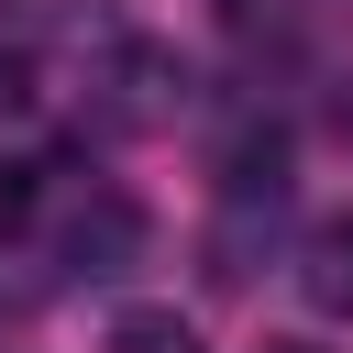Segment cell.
I'll list each match as a JSON object with an SVG mask.
<instances>
[{
	"instance_id": "1",
	"label": "cell",
	"mask_w": 353,
	"mask_h": 353,
	"mask_svg": "<svg viewBox=\"0 0 353 353\" xmlns=\"http://www.w3.org/2000/svg\"><path fill=\"white\" fill-rule=\"evenodd\" d=\"M176 110H188L176 44H110V66H99V121H110V132H165Z\"/></svg>"
},
{
	"instance_id": "2",
	"label": "cell",
	"mask_w": 353,
	"mask_h": 353,
	"mask_svg": "<svg viewBox=\"0 0 353 353\" xmlns=\"http://www.w3.org/2000/svg\"><path fill=\"white\" fill-rule=\"evenodd\" d=\"M132 254H143V210L99 188V199H88V210L66 221V276H77V287H99V276H121Z\"/></svg>"
},
{
	"instance_id": "3",
	"label": "cell",
	"mask_w": 353,
	"mask_h": 353,
	"mask_svg": "<svg viewBox=\"0 0 353 353\" xmlns=\"http://www.w3.org/2000/svg\"><path fill=\"white\" fill-rule=\"evenodd\" d=\"M298 298L320 320H353V210H331V221L298 232Z\"/></svg>"
},
{
	"instance_id": "4",
	"label": "cell",
	"mask_w": 353,
	"mask_h": 353,
	"mask_svg": "<svg viewBox=\"0 0 353 353\" xmlns=\"http://www.w3.org/2000/svg\"><path fill=\"white\" fill-rule=\"evenodd\" d=\"M110 353H210V342H199L176 309H132V320L110 331Z\"/></svg>"
},
{
	"instance_id": "5",
	"label": "cell",
	"mask_w": 353,
	"mask_h": 353,
	"mask_svg": "<svg viewBox=\"0 0 353 353\" xmlns=\"http://www.w3.org/2000/svg\"><path fill=\"white\" fill-rule=\"evenodd\" d=\"M44 210V165H0V232H22Z\"/></svg>"
},
{
	"instance_id": "6",
	"label": "cell",
	"mask_w": 353,
	"mask_h": 353,
	"mask_svg": "<svg viewBox=\"0 0 353 353\" xmlns=\"http://www.w3.org/2000/svg\"><path fill=\"white\" fill-rule=\"evenodd\" d=\"M221 22H232V33H254V22H276V0H221Z\"/></svg>"
},
{
	"instance_id": "7",
	"label": "cell",
	"mask_w": 353,
	"mask_h": 353,
	"mask_svg": "<svg viewBox=\"0 0 353 353\" xmlns=\"http://www.w3.org/2000/svg\"><path fill=\"white\" fill-rule=\"evenodd\" d=\"M276 353H309V342H276Z\"/></svg>"
}]
</instances>
